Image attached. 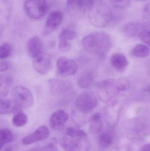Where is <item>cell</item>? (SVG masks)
I'll return each mask as SVG.
<instances>
[{"mask_svg": "<svg viewBox=\"0 0 150 151\" xmlns=\"http://www.w3.org/2000/svg\"><path fill=\"white\" fill-rule=\"evenodd\" d=\"M113 141L112 134L109 132H105L100 135L99 144L101 148L107 149L112 144Z\"/></svg>", "mask_w": 150, "mask_h": 151, "instance_id": "cb8c5ba5", "label": "cell"}, {"mask_svg": "<svg viewBox=\"0 0 150 151\" xmlns=\"http://www.w3.org/2000/svg\"><path fill=\"white\" fill-rule=\"evenodd\" d=\"M149 28L146 24L139 22H129L123 27V31L129 36H138L143 30Z\"/></svg>", "mask_w": 150, "mask_h": 151, "instance_id": "e0dca14e", "label": "cell"}, {"mask_svg": "<svg viewBox=\"0 0 150 151\" xmlns=\"http://www.w3.org/2000/svg\"><path fill=\"white\" fill-rule=\"evenodd\" d=\"M11 84V80L9 76L0 74V99L8 94Z\"/></svg>", "mask_w": 150, "mask_h": 151, "instance_id": "7402d4cb", "label": "cell"}, {"mask_svg": "<svg viewBox=\"0 0 150 151\" xmlns=\"http://www.w3.org/2000/svg\"><path fill=\"white\" fill-rule=\"evenodd\" d=\"M112 65L117 70L125 71L128 64L127 57L123 54L116 53L114 54L110 59Z\"/></svg>", "mask_w": 150, "mask_h": 151, "instance_id": "ac0fdd59", "label": "cell"}, {"mask_svg": "<svg viewBox=\"0 0 150 151\" xmlns=\"http://www.w3.org/2000/svg\"><path fill=\"white\" fill-rule=\"evenodd\" d=\"M53 141L45 146L31 148L26 151H58L56 142Z\"/></svg>", "mask_w": 150, "mask_h": 151, "instance_id": "4316f807", "label": "cell"}, {"mask_svg": "<svg viewBox=\"0 0 150 151\" xmlns=\"http://www.w3.org/2000/svg\"><path fill=\"white\" fill-rule=\"evenodd\" d=\"M24 8L28 17L38 19L47 13L48 5L46 0H26Z\"/></svg>", "mask_w": 150, "mask_h": 151, "instance_id": "8992f818", "label": "cell"}, {"mask_svg": "<svg viewBox=\"0 0 150 151\" xmlns=\"http://www.w3.org/2000/svg\"><path fill=\"white\" fill-rule=\"evenodd\" d=\"M12 100L20 109L31 107L34 103V99L31 91L25 86H17L11 91Z\"/></svg>", "mask_w": 150, "mask_h": 151, "instance_id": "5b68a950", "label": "cell"}, {"mask_svg": "<svg viewBox=\"0 0 150 151\" xmlns=\"http://www.w3.org/2000/svg\"><path fill=\"white\" fill-rule=\"evenodd\" d=\"M9 63L6 61H0V72L6 71L9 69Z\"/></svg>", "mask_w": 150, "mask_h": 151, "instance_id": "836d02e7", "label": "cell"}, {"mask_svg": "<svg viewBox=\"0 0 150 151\" xmlns=\"http://www.w3.org/2000/svg\"><path fill=\"white\" fill-rule=\"evenodd\" d=\"M63 18V14L61 12L55 11L51 12L47 19L44 33L47 35L55 31L62 23Z\"/></svg>", "mask_w": 150, "mask_h": 151, "instance_id": "7c38bea8", "label": "cell"}, {"mask_svg": "<svg viewBox=\"0 0 150 151\" xmlns=\"http://www.w3.org/2000/svg\"><path fill=\"white\" fill-rule=\"evenodd\" d=\"M82 43L87 52L100 58L106 57L112 46L110 36L102 32L87 35L83 38Z\"/></svg>", "mask_w": 150, "mask_h": 151, "instance_id": "6da1fadb", "label": "cell"}, {"mask_svg": "<svg viewBox=\"0 0 150 151\" xmlns=\"http://www.w3.org/2000/svg\"><path fill=\"white\" fill-rule=\"evenodd\" d=\"M20 109L13 100L0 99V114H9Z\"/></svg>", "mask_w": 150, "mask_h": 151, "instance_id": "d6986e66", "label": "cell"}, {"mask_svg": "<svg viewBox=\"0 0 150 151\" xmlns=\"http://www.w3.org/2000/svg\"><path fill=\"white\" fill-rule=\"evenodd\" d=\"M50 92L54 96L64 94L71 88L69 83L57 79H50L48 81Z\"/></svg>", "mask_w": 150, "mask_h": 151, "instance_id": "9a60e30c", "label": "cell"}, {"mask_svg": "<svg viewBox=\"0 0 150 151\" xmlns=\"http://www.w3.org/2000/svg\"><path fill=\"white\" fill-rule=\"evenodd\" d=\"M88 18L97 28L106 27L111 24L114 16L111 8L104 0H87Z\"/></svg>", "mask_w": 150, "mask_h": 151, "instance_id": "7a4b0ae2", "label": "cell"}, {"mask_svg": "<svg viewBox=\"0 0 150 151\" xmlns=\"http://www.w3.org/2000/svg\"><path fill=\"white\" fill-rule=\"evenodd\" d=\"M68 114L63 110L55 111L50 118V126L53 129L59 130L63 127L68 119Z\"/></svg>", "mask_w": 150, "mask_h": 151, "instance_id": "5bb4252c", "label": "cell"}, {"mask_svg": "<svg viewBox=\"0 0 150 151\" xmlns=\"http://www.w3.org/2000/svg\"><path fill=\"white\" fill-rule=\"evenodd\" d=\"M14 139L10 130L6 129H0V150L6 145L12 142Z\"/></svg>", "mask_w": 150, "mask_h": 151, "instance_id": "603a6c76", "label": "cell"}, {"mask_svg": "<svg viewBox=\"0 0 150 151\" xmlns=\"http://www.w3.org/2000/svg\"><path fill=\"white\" fill-rule=\"evenodd\" d=\"M0 151H19L18 147L15 144L7 145L4 146Z\"/></svg>", "mask_w": 150, "mask_h": 151, "instance_id": "d6a6232c", "label": "cell"}, {"mask_svg": "<svg viewBox=\"0 0 150 151\" xmlns=\"http://www.w3.org/2000/svg\"><path fill=\"white\" fill-rule=\"evenodd\" d=\"M103 127L101 115L96 113L92 116L90 121V131L92 134H97L101 131Z\"/></svg>", "mask_w": 150, "mask_h": 151, "instance_id": "ffe728a7", "label": "cell"}, {"mask_svg": "<svg viewBox=\"0 0 150 151\" xmlns=\"http://www.w3.org/2000/svg\"><path fill=\"white\" fill-rule=\"evenodd\" d=\"M96 89L100 99L104 102H108L120 93L115 79H106L99 82Z\"/></svg>", "mask_w": 150, "mask_h": 151, "instance_id": "277c9868", "label": "cell"}, {"mask_svg": "<svg viewBox=\"0 0 150 151\" xmlns=\"http://www.w3.org/2000/svg\"><path fill=\"white\" fill-rule=\"evenodd\" d=\"M50 131L47 127L41 126L34 132L23 138L22 143L24 145H29L45 140L49 137Z\"/></svg>", "mask_w": 150, "mask_h": 151, "instance_id": "8fae6325", "label": "cell"}, {"mask_svg": "<svg viewBox=\"0 0 150 151\" xmlns=\"http://www.w3.org/2000/svg\"><path fill=\"white\" fill-rule=\"evenodd\" d=\"M77 36V32L75 29L67 28L62 31L59 35V49L63 52H68L71 46L69 42L74 40Z\"/></svg>", "mask_w": 150, "mask_h": 151, "instance_id": "4fadbf2b", "label": "cell"}, {"mask_svg": "<svg viewBox=\"0 0 150 151\" xmlns=\"http://www.w3.org/2000/svg\"><path fill=\"white\" fill-rule=\"evenodd\" d=\"M136 1H146V0H136Z\"/></svg>", "mask_w": 150, "mask_h": 151, "instance_id": "d590c367", "label": "cell"}, {"mask_svg": "<svg viewBox=\"0 0 150 151\" xmlns=\"http://www.w3.org/2000/svg\"><path fill=\"white\" fill-rule=\"evenodd\" d=\"M132 55L137 58H146L149 54V49L147 45L138 44L134 47L132 51Z\"/></svg>", "mask_w": 150, "mask_h": 151, "instance_id": "d4e9b609", "label": "cell"}, {"mask_svg": "<svg viewBox=\"0 0 150 151\" xmlns=\"http://www.w3.org/2000/svg\"><path fill=\"white\" fill-rule=\"evenodd\" d=\"M33 64L35 71L41 75H44L51 69L52 58L50 55L43 53L33 58Z\"/></svg>", "mask_w": 150, "mask_h": 151, "instance_id": "30bf717a", "label": "cell"}, {"mask_svg": "<svg viewBox=\"0 0 150 151\" xmlns=\"http://www.w3.org/2000/svg\"><path fill=\"white\" fill-rule=\"evenodd\" d=\"M11 47L9 43H4L0 46V59L8 58L11 53Z\"/></svg>", "mask_w": 150, "mask_h": 151, "instance_id": "83f0119b", "label": "cell"}, {"mask_svg": "<svg viewBox=\"0 0 150 151\" xmlns=\"http://www.w3.org/2000/svg\"><path fill=\"white\" fill-rule=\"evenodd\" d=\"M27 49L31 56L35 58L43 53V43L38 36H34L28 41Z\"/></svg>", "mask_w": 150, "mask_h": 151, "instance_id": "2e32d148", "label": "cell"}, {"mask_svg": "<svg viewBox=\"0 0 150 151\" xmlns=\"http://www.w3.org/2000/svg\"><path fill=\"white\" fill-rule=\"evenodd\" d=\"M137 37H139L146 45L149 46L150 43V32L149 28L143 30L139 33Z\"/></svg>", "mask_w": 150, "mask_h": 151, "instance_id": "4dcf8cb0", "label": "cell"}, {"mask_svg": "<svg viewBox=\"0 0 150 151\" xmlns=\"http://www.w3.org/2000/svg\"><path fill=\"white\" fill-rule=\"evenodd\" d=\"M97 96L93 92L86 91L81 94L76 100V108L82 113H87L97 105Z\"/></svg>", "mask_w": 150, "mask_h": 151, "instance_id": "52a82bcc", "label": "cell"}, {"mask_svg": "<svg viewBox=\"0 0 150 151\" xmlns=\"http://www.w3.org/2000/svg\"><path fill=\"white\" fill-rule=\"evenodd\" d=\"M142 15L144 18L146 19H150L149 4H146L142 10Z\"/></svg>", "mask_w": 150, "mask_h": 151, "instance_id": "1f68e13d", "label": "cell"}, {"mask_svg": "<svg viewBox=\"0 0 150 151\" xmlns=\"http://www.w3.org/2000/svg\"><path fill=\"white\" fill-rule=\"evenodd\" d=\"M94 81L93 73L90 71L83 73L77 79V84L82 88H86L91 86Z\"/></svg>", "mask_w": 150, "mask_h": 151, "instance_id": "44dd1931", "label": "cell"}, {"mask_svg": "<svg viewBox=\"0 0 150 151\" xmlns=\"http://www.w3.org/2000/svg\"><path fill=\"white\" fill-rule=\"evenodd\" d=\"M117 86L120 91H125L129 88L130 82L128 79L125 77H120L116 79Z\"/></svg>", "mask_w": 150, "mask_h": 151, "instance_id": "f546056e", "label": "cell"}, {"mask_svg": "<svg viewBox=\"0 0 150 151\" xmlns=\"http://www.w3.org/2000/svg\"><path fill=\"white\" fill-rule=\"evenodd\" d=\"M89 3L87 0H67L66 9L68 13L75 18H82L88 11Z\"/></svg>", "mask_w": 150, "mask_h": 151, "instance_id": "ba28073f", "label": "cell"}, {"mask_svg": "<svg viewBox=\"0 0 150 151\" xmlns=\"http://www.w3.org/2000/svg\"><path fill=\"white\" fill-rule=\"evenodd\" d=\"M61 147L66 151H89L90 143L86 133L77 128L67 129L60 140Z\"/></svg>", "mask_w": 150, "mask_h": 151, "instance_id": "3957f363", "label": "cell"}, {"mask_svg": "<svg viewBox=\"0 0 150 151\" xmlns=\"http://www.w3.org/2000/svg\"><path fill=\"white\" fill-rule=\"evenodd\" d=\"M57 73L62 76L75 75L78 69L77 63L72 60L65 57L60 58L56 63Z\"/></svg>", "mask_w": 150, "mask_h": 151, "instance_id": "9c48e42d", "label": "cell"}, {"mask_svg": "<svg viewBox=\"0 0 150 151\" xmlns=\"http://www.w3.org/2000/svg\"><path fill=\"white\" fill-rule=\"evenodd\" d=\"M140 151H150V144H147L144 145Z\"/></svg>", "mask_w": 150, "mask_h": 151, "instance_id": "e575fe53", "label": "cell"}, {"mask_svg": "<svg viewBox=\"0 0 150 151\" xmlns=\"http://www.w3.org/2000/svg\"><path fill=\"white\" fill-rule=\"evenodd\" d=\"M110 3L115 8L124 9L128 8L130 4L129 0H108Z\"/></svg>", "mask_w": 150, "mask_h": 151, "instance_id": "f1b7e54d", "label": "cell"}, {"mask_svg": "<svg viewBox=\"0 0 150 151\" xmlns=\"http://www.w3.org/2000/svg\"><path fill=\"white\" fill-rule=\"evenodd\" d=\"M28 120V117L26 114L20 112L17 114L13 117L12 122L16 127H21L24 126L27 123Z\"/></svg>", "mask_w": 150, "mask_h": 151, "instance_id": "484cf974", "label": "cell"}]
</instances>
